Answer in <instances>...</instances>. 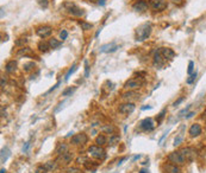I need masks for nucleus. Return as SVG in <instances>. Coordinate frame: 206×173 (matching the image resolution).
<instances>
[{"mask_svg":"<svg viewBox=\"0 0 206 173\" xmlns=\"http://www.w3.org/2000/svg\"><path fill=\"white\" fill-rule=\"evenodd\" d=\"M151 30H152V26L150 23H144V24L139 25L136 30V40L143 42V40L148 39L151 35Z\"/></svg>","mask_w":206,"mask_h":173,"instance_id":"f257e3e1","label":"nucleus"},{"mask_svg":"<svg viewBox=\"0 0 206 173\" xmlns=\"http://www.w3.org/2000/svg\"><path fill=\"white\" fill-rule=\"evenodd\" d=\"M87 152H88V154H90L91 156H93L94 159L100 160V161H103V160L106 158V152H105V150L101 148V146H98V145L91 146V147L88 148Z\"/></svg>","mask_w":206,"mask_h":173,"instance_id":"f03ea898","label":"nucleus"},{"mask_svg":"<svg viewBox=\"0 0 206 173\" xmlns=\"http://www.w3.org/2000/svg\"><path fill=\"white\" fill-rule=\"evenodd\" d=\"M168 161L172 162V164H175L178 166H182L186 164V159L185 156L182 155V153L180 151H176V152H172V153L168 155Z\"/></svg>","mask_w":206,"mask_h":173,"instance_id":"7ed1b4c3","label":"nucleus"},{"mask_svg":"<svg viewBox=\"0 0 206 173\" xmlns=\"http://www.w3.org/2000/svg\"><path fill=\"white\" fill-rule=\"evenodd\" d=\"M143 81L139 79V78H130L125 82L124 84V88L126 90H136V89H139L142 85H143Z\"/></svg>","mask_w":206,"mask_h":173,"instance_id":"20e7f679","label":"nucleus"},{"mask_svg":"<svg viewBox=\"0 0 206 173\" xmlns=\"http://www.w3.org/2000/svg\"><path fill=\"white\" fill-rule=\"evenodd\" d=\"M63 6H64V7L67 8V11H68L72 16H74V17H81V16H83V11H82L80 7H77L73 2H64Z\"/></svg>","mask_w":206,"mask_h":173,"instance_id":"39448f33","label":"nucleus"},{"mask_svg":"<svg viewBox=\"0 0 206 173\" xmlns=\"http://www.w3.org/2000/svg\"><path fill=\"white\" fill-rule=\"evenodd\" d=\"M150 6L157 12H162L168 7L167 0H150Z\"/></svg>","mask_w":206,"mask_h":173,"instance_id":"423d86ee","label":"nucleus"},{"mask_svg":"<svg viewBox=\"0 0 206 173\" xmlns=\"http://www.w3.org/2000/svg\"><path fill=\"white\" fill-rule=\"evenodd\" d=\"M88 141V136L85 134V133H80V134H75L72 140H70V144L75 145V146H79V145H85L87 144Z\"/></svg>","mask_w":206,"mask_h":173,"instance_id":"0eeeda50","label":"nucleus"},{"mask_svg":"<svg viewBox=\"0 0 206 173\" xmlns=\"http://www.w3.org/2000/svg\"><path fill=\"white\" fill-rule=\"evenodd\" d=\"M180 152L185 156L186 161H189V162L193 161L195 159V156H197V152H195V150L193 147H185V148L180 150Z\"/></svg>","mask_w":206,"mask_h":173,"instance_id":"6e6552de","label":"nucleus"},{"mask_svg":"<svg viewBox=\"0 0 206 173\" xmlns=\"http://www.w3.org/2000/svg\"><path fill=\"white\" fill-rule=\"evenodd\" d=\"M149 7V4L147 0H137L133 5H132V8L133 11L136 12H146Z\"/></svg>","mask_w":206,"mask_h":173,"instance_id":"1a4fd4ad","label":"nucleus"},{"mask_svg":"<svg viewBox=\"0 0 206 173\" xmlns=\"http://www.w3.org/2000/svg\"><path fill=\"white\" fill-rule=\"evenodd\" d=\"M135 104L131 103V102H128V103H123V104H120L119 106V108H118V110H119V113H122V114H125V115H129V114H131L135 112Z\"/></svg>","mask_w":206,"mask_h":173,"instance_id":"9d476101","label":"nucleus"},{"mask_svg":"<svg viewBox=\"0 0 206 173\" xmlns=\"http://www.w3.org/2000/svg\"><path fill=\"white\" fill-rule=\"evenodd\" d=\"M139 127H141V129H143V131H146V132H151V131L155 128V125H154L152 119L147 117V119H144V120L141 121Z\"/></svg>","mask_w":206,"mask_h":173,"instance_id":"9b49d317","label":"nucleus"},{"mask_svg":"<svg viewBox=\"0 0 206 173\" xmlns=\"http://www.w3.org/2000/svg\"><path fill=\"white\" fill-rule=\"evenodd\" d=\"M51 32H53V29H51L50 26H48V25L41 26V27H38L37 30H36L37 36H39L41 38H47V37H49V36L51 35Z\"/></svg>","mask_w":206,"mask_h":173,"instance_id":"f8f14e48","label":"nucleus"},{"mask_svg":"<svg viewBox=\"0 0 206 173\" xmlns=\"http://www.w3.org/2000/svg\"><path fill=\"white\" fill-rule=\"evenodd\" d=\"M118 49V45L116 43H107L100 46V52H105V54H110V52H114Z\"/></svg>","mask_w":206,"mask_h":173,"instance_id":"ddd939ff","label":"nucleus"},{"mask_svg":"<svg viewBox=\"0 0 206 173\" xmlns=\"http://www.w3.org/2000/svg\"><path fill=\"white\" fill-rule=\"evenodd\" d=\"M163 171H165V173H181L180 167L175 164H172V162L163 165Z\"/></svg>","mask_w":206,"mask_h":173,"instance_id":"4468645a","label":"nucleus"},{"mask_svg":"<svg viewBox=\"0 0 206 173\" xmlns=\"http://www.w3.org/2000/svg\"><path fill=\"white\" fill-rule=\"evenodd\" d=\"M17 56H24V57H34L35 55H34V52H32V50L30 49V48H28V46H21V49H19L18 51H17ZM35 57H37V56H35Z\"/></svg>","mask_w":206,"mask_h":173,"instance_id":"2eb2a0df","label":"nucleus"},{"mask_svg":"<svg viewBox=\"0 0 206 173\" xmlns=\"http://www.w3.org/2000/svg\"><path fill=\"white\" fill-rule=\"evenodd\" d=\"M201 126L199 125V123H193L192 126H191V128H189V131H188V133L189 135L192 136V137H195V136H199V135L201 134Z\"/></svg>","mask_w":206,"mask_h":173,"instance_id":"dca6fc26","label":"nucleus"},{"mask_svg":"<svg viewBox=\"0 0 206 173\" xmlns=\"http://www.w3.org/2000/svg\"><path fill=\"white\" fill-rule=\"evenodd\" d=\"M160 50H161V54H162V56H163L165 59L172 60L173 58L175 57V52L172 49H169V48H161Z\"/></svg>","mask_w":206,"mask_h":173,"instance_id":"f3484780","label":"nucleus"},{"mask_svg":"<svg viewBox=\"0 0 206 173\" xmlns=\"http://www.w3.org/2000/svg\"><path fill=\"white\" fill-rule=\"evenodd\" d=\"M163 62H165V58H163L162 54H161V50H157L155 52V55H154V64L160 66V68H162L163 66Z\"/></svg>","mask_w":206,"mask_h":173,"instance_id":"a211bd4d","label":"nucleus"},{"mask_svg":"<svg viewBox=\"0 0 206 173\" xmlns=\"http://www.w3.org/2000/svg\"><path fill=\"white\" fill-rule=\"evenodd\" d=\"M58 160L62 161L63 165H68V164L72 162V160H73V153L66 152V153L61 154V155H58Z\"/></svg>","mask_w":206,"mask_h":173,"instance_id":"6ab92c4d","label":"nucleus"},{"mask_svg":"<svg viewBox=\"0 0 206 173\" xmlns=\"http://www.w3.org/2000/svg\"><path fill=\"white\" fill-rule=\"evenodd\" d=\"M5 70L8 73V74H13L16 70H17V62L16 60H10L6 63L5 65Z\"/></svg>","mask_w":206,"mask_h":173,"instance_id":"aec40b11","label":"nucleus"},{"mask_svg":"<svg viewBox=\"0 0 206 173\" xmlns=\"http://www.w3.org/2000/svg\"><path fill=\"white\" fill-rule=\"evenodd\" d=\"M38 49H39V51H42V52H47V51H48L49 49H51V48H50L49 42L42 40V42L38 43Z\"/></svg>","mask_w":206,"mask_h":173,"instance_id":"412c9836","label":"nucleus"},{"mask_svg":"<svg viewBox=\"0 0 206 173\" xmlns=\"http://www.w3.org/2000/svg\"><path fill=\"white\" fill-rule=\"evenodd\" d=\"M95 144L98 145V146H104V145H106L107 144V139H106V136L103 134L98 135L96 137H95Z\"/></svg>","mask_w":206,"mask_h":173,"instance_id":"4be33fe9","label":"nucleus"},{"mask_svg":"<svg viewBox=\"0 0 206 173\" xmlns=\"http://www.w3.org/2000/svg\"><path fill=\"white\" fill-rule=\"evenodd\" d=\"M55 152H56L57 155H61V154L66 153V152H68V146H67L66 144H60V145L57 146Z\"/></svg>","mask_w":206,"mask_h":173,"instance_id":"5701e85b","label":"nucleus"},{"mask_svg":"<svg viewBox=\"0 0 206 173\" xmlns=\"http://www.w3.org/2000/svg\"><path fill=\"white\" fill-rule=\"evenodd\" d=\"M10 150L7 148V147H5V148H2L1 150V162H5L6 160H7V158L10 156Z\"/></svg>","mask_w":206,"mask_h":173,"instance_id":"b1692460","label":"nucleus"},{"mask_svg":"<svg viewBox=\"0 0 206 173\" xmlns=\"http://www.w3.org/2000/svg\"><path fill=\"white\" fill-rule=\"evenodd\" d=\"M49 44H50V48H51V49H57V48L61 46L62 43H61L60 40H57V39L51 38V39H49Z\"/></svg>","mask_w":206,"mask_h":173,"instance_id":"393cba45","label":"nucleus"},{"mask_svg":"<svg viewBox=\"0 0 206 173\" xmlns=\"http://www.w3.org/2000/svg\"><path fill=\"white\" fill-rule=\"evenodd\" d=\"M79 25H80V26H81V29H82V30H85V31L91 30V29L93 27V25H92L91 23H86V21H81V20H79Z\"/></svg>","mask_w":206,"mask_h":173,"instance_id":"a878e982","label":"nucleus"},{"mask_svg":"<svg viewBox=\"0 0 206 173\" xmlns=\"http://www.w3.org/2000/svg\"><path fill=\"white\" fill-rule=\"evenodd\" d=\"M76 90V87H68L62 91V96H69Z\"/></svg>","mask_w":206,"mask_h":173,"instance_id":"bb28decb","label":"nucleus"},{"mask_svg":"<svg viewBox=\"0 0 206 173\" xmlns=\"http://www.w3.org/2000/svg\"><path fill=\"white\" fill-rule=\"evenodd\" d=\"M35 66H36L35 62H28V63H24V64H23V69H24L25 71H30V70H32Z\"/></svg>","mask_w":206,"mask_h":173,"instance_id":"cd10ccee","label":"nucleus"},{"mask_svg":"<svg viewBox=\"0 0 206 173\" xmlns=\"http://www.w3.org/2000/svg\"><path fill=\"white\" fill-rule=\"evenodd\" d=\"M76 69H77L76 64H73V65H72V68H70V69L68 70V73L66 74V76H64V81H68V79H69V77L72 76L75 71H76Z\"/></svg>","mask_w":206,"mask_h":173,"instance_id":"c85d7f7f","label":"nucleus"},{"mask_svg":"<svg viewBox=\"0 0 206 173\" xmlns=\"http://www.w3.org/2000/svg\"><path fill=\"white\" fill-rule=\"evenodd\" d=\"M119 140H120L119 135H112V136L110 137V140L107 141V144H109V145H111V146H113V145L118 144V142H119Z\"/></svg>","mask_w":206,"mask_h":173,"instance_id":"c756f323","label":"nucleus"},{"mask_svg":"<svg viewBox=\"0 0 206 173\" xmlns=\"http://www.w3.org/2000/svg\"><path fill=\"white\" fill-rule=\"evenodd\" d=\"M114 131H116V128H114L113 126H111V125H107V126L103 127V132H105V133H107V134H113Z\"/></svg>","mask_w":206,"mask_h":173,"instance_id":"7c9ffc66","label":"nucleus"},{"mask_svg":"<svg viewBox=\"0 0 206 173\" xmlns=\"http://www.w3.org/2000/svg\"><path fill=\"white\" fill-rule=\"evenodd\" d=\"M135 96H138V95H137V93H135L133 90H129V91H126V93H124V94L122 95L123 98H132V97Z\"/></svg>","mask_w":206,"mask_h":173,"instance_id":"2f4dec72","label":"nucleus"},{"mask_svg":"<svg viewBox=\"0 0 206 173\" xmlns=\"http://www.w3.org/2000/svg\"><path fill=\"white\" fill-rule=\"evenodd\" d=\"M45 168L48 170V171H53L55 167H56V164L54 162V161H48V162H45Z\"/></svg>","mask_w":206,"mask_h":173,"instance_id":"473e14b6","label":"nucleus"},{"mask_svg":"<svg viewBox=\"0 0 206 173\" xmlns=\"http://www.w3.org/2000/svg\"><path fill=\"white\" fill-rule=\"evenodd\" d=\"M87 161H88V158H87V156H79V158L76 159V162H77L79 165H85Z\"/></svg>","mask_w":206,"mask_h":173,"instance_id":"72a5a7b5","label":"nucleus"},{"mask_svg":"<svg viewBox=\"0 0 206 173\" xmlns=\"http://www.w3.org/2000/svg\"><path fill=\"white\" fill-rule=\"evenodd\" d=\"M166 113H167V110H166V109H163V110H162V112H161V113L159 114V116L156 117V121H157V123H161V122H162V120L165 119V115H166Z\"/></svg>","mask_w":206,"mask_h":173,"instance_id":"f704fd0d","label":"nucleus"},{"mask_svg":"<svg viewBox=\"0 0 206 173\" xmlns=\"http://www.w3.org/2000/svg\"><path fill=\"white\" fill-rule=\"evenodd\" d=\"M85 77H88L90 76V65H88V60L87 59H85Z\"/></svg>","mask_w":206,"mask_h":173,"instance_id":"c9c22d12","label":"nucleus"},{"mask_svg":"<svg viewBox=\"0 0 206 173\" xmlns=\"http://www.w3.org/2000/svg\"><path fill=\"white\" fill-rule=\"evenodd\" d=\"M197 75H198V74H197V71H195V73H193V74H192V75L189 76V78H187V81H186V82H187V84H192V83H193V82L195 81V78H197Z\"/></svg>","mask_w":206,"mask_h":173,"instance_id":"e433bc0d","label":"nucleus"},{"mask_svg":"<svg viewBox=\"0 0 206 173\" xmlns=\"http://www.w3.org/2000/svg\"><path fill=\"white\" fill-rule=\"evenodd\" d=\"M182 141H184V136H182V135L176 136V137H175V140H174V146H179Z\"/></svg>","mask_w":206,"mask_h":173,"instance_id":"4c0bfd02","label":"nucleus"},{"mask_svg":"<svg viewBox=\"0 0 206 173\" xmlns=\"http://www.w3.org/2000/svg\"><path fill=\"white\" fill-rule=\"evenodd\" d=\"M26 43H28V39L26 38H19L18 40H16V43H15V44H16L17 46H20V45H23V46H24V44H26Z\"/></svg>","mask_w":206,"mask_h":173,"instance_id":"58836bf2","label":"nucleus"},{"mask_svg":"<svg viewBox=\"0 0 206 173\" xmlns=\"http://www.w3.org/2000/svg\"><path fill=\"white\" fill-rule=\"evenodd\" d=\"M48 172V170L45 168V166H38L37 168H36V171L35 173H47Z\"/></svg>","mask_w":206,"mask_h":173,"instance_id":"ea45409f","label":"nucleus"},{"mask_svg":"<svg viewBox=\"0 0 206 173\" xmlns=\"http://www.w3.org/2000/svg\"><path fill=\"white\" fill-rule=\"evenodd\" d=\"M193 68H194V63L191 60V62L188 63V69H187L188 75H192V74H193Z\"/></svg>","mask_w":206,"mask_h":173,"instance_id":"a19ab883","label":"nucleus"},{"mask_svg":"<svg viewBox=\"0 0 206 173\" xmlns=\"http://www.w3.org/2000/svg\"><path fill=\"white\" fill-rule=\"evenodd\" d=\"M38 4H39V5H41V7H43V8H47V7H48V5H49L48 0H38Z\"/></svg>","mask_w":206,"mask_h":173,"instance_id":"79ce46f5","label":"nucleus"},{"mask_svg":"<svg viewBox=\"0 0 206 173\" xmlns=\"http://www.w3.org/2000/svg\"><path fill=\"white\" fill-rule=\"evenodd\" d=\"M67 37H68V32L66 30H62L61 33H60V38L62 39V40H64V39H67Z\"/></svg>","mask_w":206,"mask_h":173,"instance_id":"37998d69","label":"nucleus"},{"mask_svg":"<svg viewBox=\"0 0 206 173\" xmlns=\"http://www.w3.org/2000/svg\"><path fill=\"white\" fill-rule=\"evenodd\" d=\"M67 173H81V171L76 167H72V168H68L67 170Z\"/></svg>","mask_w":206,"mask_h":173,"instance_id":"c03bdc74","label":"nucleus"},{"mask_svg":"<svg viewBox=\"0 0 206 173\" xmlns=\"http://www.w3.org/2000/svg\"><path fill=\"white\" fill-rule=\"evenodd\" d=\"M189 108H191V106H187L186 108H184V109H182V110H181V112L179 113V116H182V115H184V114H185V113H187V112H188V109H189Z\"/></svg>","mask_w":206,"mask_h":173,"instance_id":"a18cd8bd","label":"nucleus"},{"mask_svg":"<svg viewBox=\"0 0 206 173\" xmlns=\"http://www.w3.org/2000/svg\"><path fill=\"white\" fill-rule=\"evenodd\" d=\"M184 100H185V97H180V98H179L178 101H175V102H174V104H173V106H174V107H176V106H179V104H180V103H181V102H182Z\"/></svg>","mask_w":206,"mask_h":173,"instance_id":"49530a36","label":"nucleus"},{"mask_svg":"<svg viewBox=\"0 0 206 173\" xmlns=\"http://www.w3.org/2000/svg\"><path fill=\"white\" fill-rule=\"evenodd\" d=\"M6 85V79H5V76H1V88L4 89Z\"/></svg>","mask_w":206,"mask_h":173,"instance_id":"de8ad7c7","label":"nucleus"},{"mask_svg":"<svg viewBox=\"0 0 206 173\" xmlns=\"http://www.w3.org/2000/svg\"><path fill=\"white\" fill-rule=\"evenodd\" d=\"M29 146H30V142H26V144H25V146L23 147V152H24V153H26V152H28Z\"/></svg>","mask_w":206,"mask_h":173,"instance_id":"09e8293b","label":"nucleus"},{"mask_svg":"<svg viewBox=\"0 0 206 173\" xmlns=\"http://www.w3.org/2000/svg\"><path fill=\"white\" fill-rule=\"evenodd\" d=\"M168 133H169V131H167V132H165V134L162 135V137H161V139H160V141H159V144H160V145L162 144V141H163V139H165V137L167 136V134H168Z\"/></svg>","mask_w":206,"mask_h":173,"instance_id":"8fccbe9b","label":"nucleus"},{"mask_svg":"<svg viewBox=\"0 0 206 173\" xmlns=\"http://www.w3.org/2000/svg\"><path fill=\"white\" fill-rule=\"evenodd\" d=\"M60 83H61V82H57L56 84H55V85H54V87H53V88H51V89H50V90H49V91H48V94H49V93H51V91H53V90H55V89H56L57 87H58V85H60Z\"/></svg>","mask_w":206,"mask_h":173,"instance_id":"3c124183","label":"nucleus"},{"mask_svg":"<svg viewBox=\"0 0 206 173\" xmlns=\"http://www.w3.org/2000/svg\"><path fill=\"white\" fill-rule=\"evenodd\" d=\"M193 115H195V113H194V112H191V113H188L187 115L185 116V119H186V120H187V119H191Z\"/></svg>","mask_w":206,"mask_h":173,"instance_id":"603ef678","label":"nucleus"},{"mask_svg":"<svg viewBox=\"0 0 206 173\" xmlns=\"http://www.w3.org/2000/svg\"><path fill=\"white\" fill-rule=\"evenodd\" d=\"M124 160H126V158H125V156H123V158H122V159H120V160H119V161H118V166H119V165H122V164H123V161H124Z\"/></svg>","mask_w":206,"mask_h":173,"instance_id":"864d4df0","label":"nucleus"},{"mask_svg":"<svg viewBox=\"0 0 206 173\" xmlns=\"http://www.w3.org/2000/svg\"><path fill=\"white\" fill-rule=\"evenodd\" d=\"M98 4H99L100 6H104V5H105V0H98Z\"/></svg>","mask_w":206,"mask_h":173,"instance_id":"5fc2aeb1","label":"nucleus"},{"mask_svg":"<svg viewBox=\"0 0 206 173\" xmlns=\"http://www.w3.org/2000/svg\"><path fill=\"white\" fill-rule=\"evenodd\" d=\"M138 173H150V172L148 171V170H147V168H142V170H141V171H139Z\"/></svg>","mask_w":206,"mask_h":173,"instance_id":"6e6d98bb","label":"nucleus"},{"mask_svg":"<svg viewBox=\"0 0 206 173\" xmlns=\"http://www.w3.org/2000/svg\"><path fill=\"white\" fill-rule=\"evenodd\" d=\"M201 119H203V120H204V121L206 122V110L204 112V113H203V114H201Z\"/></svg>","mask_w":206,"mask_h":173,"instance_id":"4d7b16f0","label":"nucleus"},{"mask_svg":"<svg viewBox=\"0 0 206 173\" xmlns=\"http://www.w3.org/2000/svg\"><path fill=\"white\" fill-rule=\"evenodd\" d=\"M147 109H151L150 106H146V107H142V110H147Z\"/></svg>","mask_w":206,"mask_h":173,"instance_id":"13d9d810","label":"nucleus"},{"mask_svg":"<svg viewBox=\"0 0 206 173\" xmlns=\"http://www.w3.org/2000/svg\"><path fill=\"white\" fill-rule=\"evenodd\" d=\"M139 158H141V155H136V156H133L132 161H135V160H137V159H139Z\"/></svg>","mask_w":206,"mask_h":173,"instance_id":"bf43d9fd","label":"nucleus"},{"mask_svg":"<svg viewBox=\"0 0 206 173\" xmlns=\"http://www.w3.org/2000/svg\"><path fill=\"white\" fill-rule=\"evenodd\" d=\"M100 31H101V30H100V29H99V30H98V31H96V33H95V38H96V37H98V36H99V33H100Z\"/></svg>","mask_w":206,"mask_h":173,"instance_id":"052dcab7","label":"nucleus"},{"mask_svg":"<svg viewBox=\"0 0 206 173\" xmlns=\"http://www.w3.org/2000/svg\"><path fill=\"white\" fill-rule=\"evenodd\" d=\"M1 173H6V170H5V168H1Z\"/></svg>","mask_w":206,"mask_h":173,"instance_id":"680f3d73","label":"nucleus"}]
</instances>
